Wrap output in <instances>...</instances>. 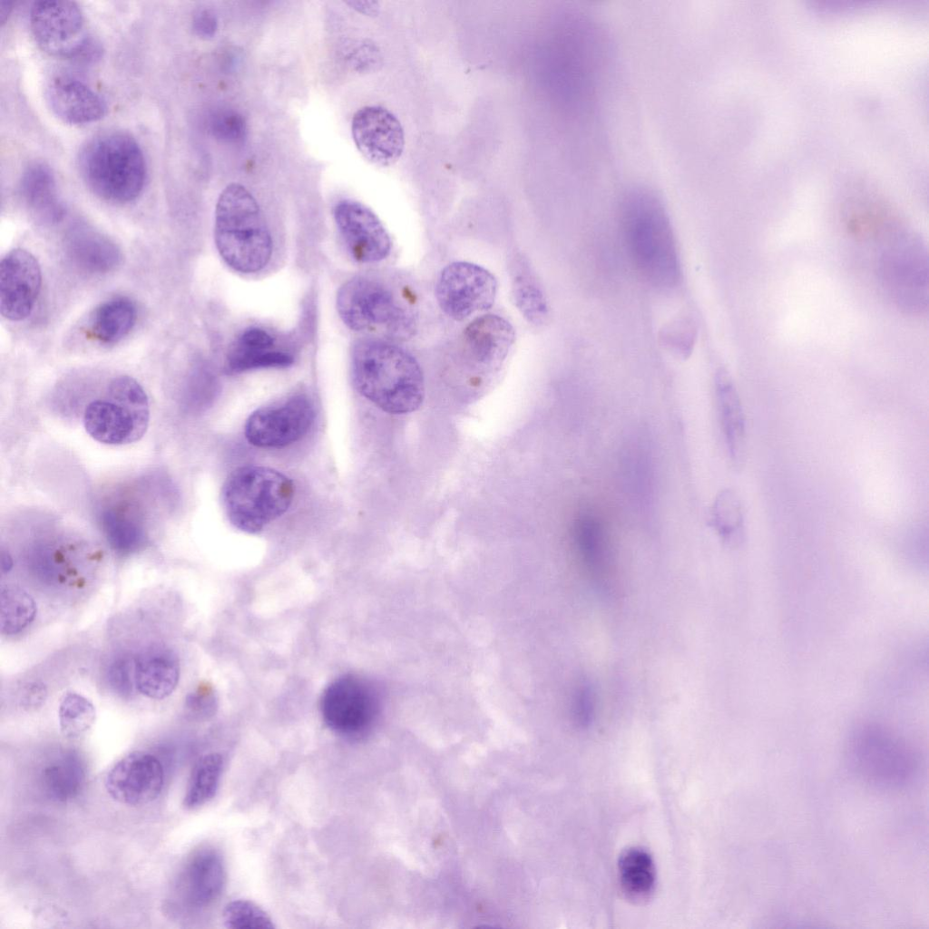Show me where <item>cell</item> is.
Listing matches in <instances>:
<instances>
[{"label": "cell", "mask_w": 929, "mask_h": 929, "mask_svg": "<svg viewBox=\"0 0 929 929\" xmlns=\"http://www.w3.org/2000/svg\"><path fill=\"white\" fill-rule=\"evenodd\" d=\"M496 292L495 277L484 267L467 261L445 266L435 287L440 309L455 321L488 310L494 303Z\"/></svg>", "instance_id": "7c38bea8"}, {"label": "cell", "mask_w": 929, "mask_h": 929, "mask_svg": "<svg viewBox=\"0 0 929 929\" xmlns=\"http://www.w3.org/2000/svg\"><path fill=\"white\" fill-rule=\"evenodd\" d=\"M357 391L376 407L393 415L417 410L425 398L422 367L408 350L392 340L365 338L351 354Z\"/></svg>", "instance_id": "7a4b0ae2"}, {"label": "cell", "mask_w": 929, "mask_h": 929, "mask_svg": "<svg viewBox=\"0 0 929 929\" xmlns=\"http://www.w3.org/2000/svg\"><path fill=\"white\" fill-rule=\"evenodd\" d=\"M315 420V407L304 395L259 407L244 425L247 441L260 448H280L300 440Z\"/></svg>", "instance_id": "5bb4252c"}, {"label": "cell", "mask_w": 929, "mask_h": 929, "mask_svg": "<svg viewBox=\"0 0 929 929\" xmlns=\"http://www.w3.org/2000/svg\"><path fill=\"white\" fill-rule=\"evenodd\" d=\"M13 559L9 553L2 550L1 552V571L3 573H6L13 568Z\"/></svg>", "instance_id": "ee69618b"}, {"label": "cell", "mask_w": 929, "mask_h": 929, "mask_svg": "<svg viewBox=\"0 0 929 929\" xmlns=\"http://www.w3.org/2000/svg\"><path fill=\"white\" fill-rule=\"evenodd\" d=\"M45 97L52 112L70 124H86L102 119L106 112L104 101L87 84L67 76L54 78L47 85Z\"/></svg>", "instance_id": "ffe728a7"}, {"label": "cell", "mask_w": 929, "mask_h": 929, "mask_svg": "<svg viewBox=\"0 0 929 929\" xmlns=\"http://www.w3.org/2000/svg\"><path fill=\"white\" fill-rule=\"evenodd\" d=\"M100 523L108 543L121 554L137 552L145 544L146 534L142 523L121 509L103 510Z\"/></svg>", "instance_id": "4dcf8cb0"}, {"label": "cell", "mask_w": 929, "mask_h": 929, "mask_svg": "<svg viewBox=\"0 0 929 929\" xmlns=\"http://www.w3.org/2000/svg\"><path fill=\"white\" fill-rule=\"evenodd\" d=\"M621 233L639 277L658 289H671L681 279L677 240L659 195L644 186L629 189L620 207Z\"/></svg>", "instance_id": "6da1fadb"}, {"label": "cell", "mask_w": 929, "mask_h": 929, "mask_svg": "<svg viewBox=\"0 0 929 929\" xmlns=\"http://www.w3.org/2000/svg\"><path fill=\"white\" fill-rule=\"evenodd\" d=\"M593 699L590 687L587 685H582L575 696L574 699V709L577 719L581 723H586L590 720L592 712Z\"/></svg>", "instance_id": "60d3db41"}, {"label": "cell", "mask_w": 929, "mask_h": 929, "mask_svg": "<svg viewBox=\"0 0 929 929\" xmlns=\"http://www.w3.org/2000/svg\"><path fill=\"white\" fill-rule=\"evenodd\" d=\"M515 340L512 324L496 314H484L468 323L457 342L462 358L474 367H499Z\"/></svg>", "instance_id": "d6986e66"}, {"label": "cell", "mask_w": 929, "mask_h": 929, "mask_svg": "<svg viewBox=\"0 0 929 929\" xmlns=\"http://www.w3.org/2000/svg\"><path fill=\"white\" fill-rule=\"evenodd\" d=\"M40 784L44 794L56 802H69L79 796L86 783V771L81 757L64 751L48 758L40 770Z\"/></svg>", "instance_id": "484cf974"}, {"label": "cell", "mask_w": 929, "mask_h": 929, "mask_svg": "<svg viewBox=\"0 0 929 929\" xmlns=\"http://www.w3.org/2000/svg\"><path fill=\"white\" fill-rule=\"evenodd\" d=\"M343 322L356 331H380L390 339L406 340L416 330V318L384 282L358 277L345 282L337 294Z\"/></svg>", "instance_id": "52a82bcc"}, {"label": "cell", "mask_w": 929, "mask_h": 929, "mask_svg": "<svg viewBox=\"0 0 929 929\" xmlns=\"http://www.w3.org/2000/svg\"><path fill=\"white\" fill-rule=\"evenodd\" d=\"M710 525L729 544H738L744 537V511L739 496L732 489L721 490L710 510Z\"/></svg>", "instance_id": "1f68e13d"}, {"label": "cell", "mask_w": 929, "mask_h": 929, "mask_svg": "<svg viewBox=\"0 0 929 929\" xmlns=\"http://www.w3.org/2000/svg\"><path fill=\"white\" fill-rule=\"evenodd\" d=\"M20 193L36 221L52 225L63 219L64 209L57 195L54 177L45 164L34 162L24 170Z\"/></svg>", "instance_id": "d4e9b609"}, {"label": "cell", "mask_w": 929, "mask_h": 929, "mask_svg": "<svg viewBox=\"0 0 929 929\" xmlns=\"http://www.w3.org/2000/svg\"><path fill=\"white\" fill-rule=\"evenodd\" d=\"M95 709L90 700L75 692H67L59 706L60 729L64 736L78 738L94 723Z\"/></svg>", "instance_id": "e575fe53"}, {"label": "cell", "mask_w": 929, "mask_h": 929, "mask_svg": "<svg viewBox=\"0 0 929 929\" xmlns=\"http://www.w3.org/2000/svg\"><path fill=\"white\" fill-rule=\"evenodd\" d=\"M512 295L515 307L530 324L541 327L550 318L546 296L522 257L513 259L510 267Z\"/></svg>", "instance_id": "f1b7e54d"}, {"label": "cell", "mask_w": 929, "mask_h": 929, "mask_svg": "<svg viewBox=\"0 0 929 929\" xmlns=\"http://www.w3.org/2000/svg\"><path fill=\"white\" fill-rule=\"evenodd\" d=\"M30 27L38 46L52 56L86 60L98 54V46L75 2H34L30 10Z\"/></svg>", "instance_id": "30bf717a"}, {"label": "cell", "mask_w": 929, "mask_h": 929, "mask_svg": "<svg viewBox=\"0 0 929 929\" xmlns=\"http://www.w3.org/2000/svg\"><path fill=\"white\" fill-rule=\"evenodd\" d=\"M109 682L112 689L122 697L132 694L135 684V662L127 658L115 660L110 666Z\"/></svg>", "instance_id": "74e56055"}, {"label": "cell", "mask_w": 929, "mask_h": 929, "mask_svg": "<svg viewBox=\"0 0 929 929\" xmlns=\"http://www.w3.org/2000/svg\"><path fill=\"white\" fill-rule=\"evenodd\" d=\"M222 917L226 927L230 929H272L273 920L269 914L255 903L237 899L226 905Z\"/></svg>", "instance_id": "d590c367"}, {"label": "cell", "mask_w": 929, "mask_h": 929, "mask_svg": "<svg viewBox=\"0 0 929 929\" xmlns=\"http://www.w3.org/2000/svg\"><path fill=\"white\" fill-rule=\"evenodd\" d=\"M320 711L325 724L348 738H361L375 728L381 712L376 689L366 679L344 675L323 691Z\"/></svg>", "instance_id": "8fae6325"}, {"label": "cell", "mask_w": 929, "mask_h": 929, "mask_svg": "<svg viewBox=\"0 0 929 929\" xmlns=\"http://www.w3.org/2000/svg\"><path fill=\"white\" fill-rule=\"evenodd\" d=\"M81 176L101 199L127 203L142 193L146 162L136 140L122 131H108L89 139L77 159Z\"/></svg>", "instance_id": "277c9868"}, {"label": "cell", "mask_w": 929, "mask_h": 929, "mask_svg": "<svg viewBox=\"0 0 929 929\" xmlns=\"http://www.w3.org/2000/svg\"><path fill=\"white\" fill-rule=\"evenodd\" d=\"M226 865L220 852L211 846L195 850L181 866L167 900V909L181 915L212 905L226 885Z\"/></svg>", "instance_id": "4fadbf2b"}, {"label": "cell", "mask_w": 929, "mask_h": 929, "mask_svg": "<svg viewBox=\"0 0 929 929\" xmlns=\"http://www.w3.org/2000/svg\"><path fill=\"white\" fill-rule=\"evenodd\" d=\"M351 134L359 152L376 166L393 165L404 151L405 135L399 120L381 106L357 110L352 118Z\"/></svg>", "instance_id": "9a60e30c"}, {"label": "cell", "mask_w": 929, "mask_h": 929, "mask_svg": "<svg viewBox=\"0 0 929 929\" xmlns=\"http://www.w3.org/2000/svg\"><path fill=\"white\" fill-rule=\"evenodd\" d=\"M46 696L47 690L44 684L32 682L24 689L21 702L25 708H37L44 702Z\"/></svg>", "instance_id": "b9f144b4"}, {"label": "cell", "mask_w": 929, "mask_h": 929, "mask_svg": "<svg viewBox=\"0 0 929 929\" xmlns=\"http://www.w3.org/2000/svg\"><path fill=\"white\" fill-rule=\"evenodd\" d=\"M295 493L293 482L276 469L256 464L233 470L221 489V503L230 523L257 533L287 512Z\"/></svg>", "instance_id": "8992f818"}, {"label": "cell", "mask_w": 929, "mask_h": 929, "mask_svg": "<svg viewBox=\"0 0 929 929\" xmlns=\"http://www.w3.org/2000/svg\"><path fill=\"white\" fill-rule=\"evenodd\" d=\"M65 245L75 265L89 273L110 272L122 260L120 249L110 238L86 226L78 225L71 230Z\"/></svg>", "instance_id": "603a6c76"}, {"label": "cell", "mask_w": 929, "mask_h": 929, "mask_svg": "<svg viewBox=\"0 0 929 929\" xmlns=\"http://www.w3.org/2000/svg\"><path fill=\"white\" fill-rule=\"evenodd\" d=\"M212 135L222 142H239L247 134V123L243 116L230 109L214 112L210 121Z\"/></svg>", "instance_id": "8d00e7d4"}, {"label": "cell", "mask_w": 929, "mask_h": 929, "mask_svg": "<svg viewBox=\"0 0 929 929\" xmlns=\"http://www.w3.org/2000/svg\"><path fill=\"white\" fill-rule=\"evenodd\" d=\"M618 877L624 896L636 904L650 899L656 886V868L650 854L644 848L625 849L618 860Z\"/></svg>", "instance_id": "83f0119b"}, {"label": "cell", "mask_w": 929, "mask_h": 929, "mask_svg": "<svg viewBox=\"0 0 929 929\" xmlns=\"http://www.w3.org/2000/svg\"><path fill=\"white\" fill-rule=\"evenodd\" d=\"M149 421L147 394L129 376L112 379L105 396L91 402L83 414L86 432L94 440L112 445L139 441L145 435Z\"/></svg>", "instance_id": "9c48e42d"}, {"label": "cell", "mask_w": 929, "mask_h": 929, "mask_svg": "<svg viewBox=\"0 0 929 929\" xmlns=\"http://www.w3.org/2000/svg\"><path fill=\"white\" fill-rule=\"evenodd\" d=\"M164 771L152 754L136 750L119 759L108 771L104 785L117 802L141 806L153 801L162 790Z\"/></svg>", "instance_id": "2e32d148"}, {"label": "cell", "mask_w": 929, "mask_h": 929, "mask_svg": "<svg viewBox=\"0 0 929 929\" xmlns=\"http://www.w3.org/2000/svg\"><path fill=\"white\" fill-rule=\"evenodd\" d=\"M224 768L223 757L217 752L201 756L194 764L186 787L183 806L187 809L199 808L216 795Z\"/></svg>", "instance_id": "f546056e"}, {"label": "cell", "mask_w": 929, "mask_h": 929, "mask_svg": "<svg viewBox=\"0 0 929 929\" xmlns=\"http://www.w3.org/2000/svg\"><path fill=\"white\" fill-rule=\"evenodd\" d=\"M215 702L214 694L209 687H199L187 695L185 708L193 717L206 718L213 713Z\"/></svg>", "instance_id": "f35d334b"}, {"label": "cell", "mask_w": 929, "mask_h": 929, "mask_svg": "<svg viewBox=\"0 0 929 929\" xmlns=\"http://www.w3.org/2000/svg\"><path fill=\"white\" fill-rule=\"evenodd\" d=\"M214 240L222 259L234 270H261L272 253V240L261 210L241 184L230 183L215 208Z\"/></svg>", "instance_id": "3957f363"}, {"label": "cell", "mask_w": 929, "mask_h": 929, "mask_svg": "<svg viewBox=\"0 0 929 929\" xmlns=\"http://www.w3.org/2000/svg\"><path fill=\"white\" fill-rule=\"evenodd\" d=\"M337 227L350 255L361 263L379 262L390 254L392 241L378 217L364 204L342 200L334 209Z\"/></svg>", "instance_id": "e0dca14e"}, {"label": "cell", "mask_w": 929, "mask_h": 929, "mask_svg": "<svg viewBox=\"0 0 929 929\" xmlns=\"http://www.w3.org/2000/svg\"><path fill=\"white\" fill-rule=\"evenodd\" d=\"M849 768L864 782L881 789L910 784L918 768L913 748L886 729L865 724L856 728L846 746Z\"/></svg>", "instance_id": "ba28073f"}, {"label": "cell", "mask_w": 929, "mask_h": 929, "mask_svg": "<svg viewBox=\"0 0 929 929\" xmlns=\"http://www.w3.org/2000/svg\"><path fill=\"white\" fill-rule=\"evenodd\" d=\"M876 234V272L881 286L905 313L922 314L928 305V255L915 232L902 226L881 224Z\"/></svg>", "instance_id": "5b68a950"}, {"label": "cell", "mask_w": 929, "mask_h": 929, "mask_svg": "<svg viewBox=\"0 0 929 929\" xmlns=\"http://www.w3.org/2000/svg\"><path fill=\"white\" fill-rule=\"evenodd\" d=\"M273 346V337L264 329H246L228 354L227 372L239 374L249 370L287 367L292 365L293 357L286 352L274 349Z\"/></svg>", "instance_id": "7402d4cb"}, {"label": "cell", "mask_w": 929, "mask_h": 929, "mask_svg": "<svg viewBox=\"0 0 929 929\" xmlns=\"http://www.w3.org/2000/svg\"><path fill=\"white\" fill-rule=\"evenodd\" d=\"M604 525L589 513H584L574 525V539L584 563L594 572L603 570L607 541Z\"/></svg>", "instance_id": "d6a6232c"}, {"label": "cell", "mask_w": 929, "mask_h": 929, "mask_svg": "<svg viewBox=\"0 0 929 929\" xmlns=\"http://www.w3.org/2000/svg\"><path fill=\"white\" fill-rule=\"evenodd\" d=\"M136 306L126 297L108 299L91 313L86 335L103 344H114L127 336L135 325Z\"/></svg>", "instance_id": "4316f807"}, {"label": "cell", "mask_w": 929, "mask_h": 929, "mask_svg": "<svg viewBox=\"0 0 929 929\" xmlns=\"http://www.w3.org/2000/svg\"><path fill=\"white\" fill-rule=\"evenodd\" d=\"M714 391L728 456L731 464L738 469L745 458L746 423L739 396L724 367H719L714 374Z\"/></svg>", "instance_id": "44dd1931"}, {"label": "cell", "mask_w": 929, "mask_h": 929, "mask_svg": "<svg viewBox=\"0 0 929 929\" xmlns=\"http://www.w3.org/2000/svg\"><path fill=\"white\" fill-rule=\"evenodd\" d=\"M42 284L35 257L24 249H14L0 264V311L10 321L26 318L34 309Z\"/></svg>", "instance_id": "ac0fdd59"}, {"label": "cell", "mask_w": 929, "mask_h": 929, "mask_svg": "<svg viewBox=\"0 0 929 929\" xmlns=\"http://www.w3.org/2000/svg\"><path fill=\"white\" fill-rule=\"evenodd\" d=\"M345 4L349 5L352 9L356 10L357 12L366 15L374 16L378 14L379 5L377 2L349 0L346 1Z\"/></svg>", "instance_id": "7bdbcfd3"}, {"label": "cell", "mask_w": 929, "mask_h": 929, "mask_svg": "<svg viewBox=\"0 0 929 929\" xmlns=\"http://www.w3.org/2000/svg\"><path fill=\"white\" fill-rule=\"evenodd\" d=\"M192 29L202 39L212 38L218 30L216 14L209 8L199 9L192 17Z\"/></svg>", "instance_id": "ab89813d"}, {"label": "cell", "mask_w": 929, "mask_h": 929, "mask_svg": "<svg viewBox=\"0 0 929 929\" xmlns=\"http://www.w3.org/2000/svg\"><path fill=\"white\" fill-rule=\"evenodd\" d=\"M36 604L33 597L18 586L6 585L0 592V628L6 635L16 634L34 619Z\"/></svg>", "instance_id": "836d02e7"}, {"label": "cell", "mask_w": 929, "mask_h": 929, "mask_svg": "<svg viewBox=\"0 0 929 929\" xmlns=\"http://www.w3.org/2000/svg\"><path fill=\"white\" fill-rule=\"evenodd\" d=\"M136 689L152 699H162L175 689L180 678V662L170 649L153 647L135 660Z\"/></svg>", "instance_id": "cb8c5ba5"}]
</instances>
